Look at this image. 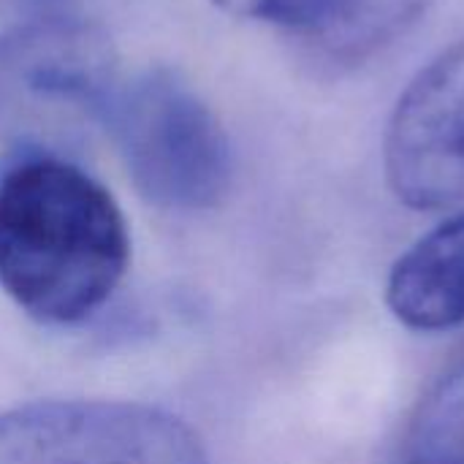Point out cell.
<instances>
[{"label": "cell", "mask_w": 464, "mask_h": 464, "mask_svg": "<svg viewBox=\"0 0 464 464\" xmlns=\"http://www.w3.org/2000/svg\"><path fill=\"white\" fill-rule=\"evenodd\" d=\"M130 261L111 193L76 163L46 155L0 177V285L35 321L71 326L98 313Z\"/></svg>", "instance_id": "cell-1"}, {"label": "cell", "mask_w": 464, "mask_h": 464, "mask_svg": "<svg viewBox=\"0 0 464 464\" xmlns=\"http://www.w3.org/2000/svg\"><path fill=\"white\" fill-rule=\"evenodd\" d=\"M114 95L117 57L98 24L49 16L11 30L0 38V160L57 155L79 130L106 125Z\"/></svg>", "instance_id": "cell-2"}, {"label": "cell", "mask_w": 464, "mask_h": 464, "mask_svg": "<svg viewBox=\"0 0 464 464\" xmlns=\"http://www.w3.org/2000/svg\"><path fill=\"white\" fill-rule=\"evenodd\" d=\"M111 130L136 190L155 207L198 212L231 185V147L201 95L171 68L144 71L117 87Z\"/></svg>", "instance_id": "cell-3"}, {"label": "cell", "mask_w": 464, "mask_h": 464, "mask_svg": "<svg viewBox=\"0 0 464 464\" xmlns=\"http://www.w3.org/2000/svg\"><path fill=\"white\" fill-rule=\"evenodd\" d=\"M0 464H207L201 438L139 402H35L0 416Z\"/></svg>", "instance_id": "cell-4"}, {"label": "cell", "mask_w": 464, "mask_h": 464, "mask_svg": "<svg viewBox=\"0 0 464 464\" xmlns=\"http://www.w3.org/2000/svg\"><path fill=\"white\" fill-rule=\"evenodd\" d=\"M383 163L408 207L464 212V41L440 52L400 95Z\"/></svg>", "instance_id": "cell-5"}, {"label": "cell", "mask_w": 464, "mask_h": 464, "mask_svg": "<svg viewBox=\"0 0 464 464\" xmlns=\"http://www.w3.org/2000/svg\"><path fill=\"white\" fill-rule=\"evenodd\" d=\"M386 302L400 324L443 332L464 324V212L421 237L392 269Z\"/></svg>", "instance_id": "cell-6"}, {"label": "cell", "mask_w": 464, "mask_h": 464, "mask_svg": "<svg viewBox=\"0 0 464 464\" xmlns=\"http://www.w3.org/2000/svg\"><path fill=\"white\" fill-rule=\"evenodd\" d=\"M402 464H464V348L419 400Z\"/></svg>", "instance_id": "cell-7"}, {"label": "cell", "mask_w": 464, "mask_h": 464, "mask_svg": "<svg viewBox=\"0 0 464 464\" xmlns=\"http://www.w3.org/2000/svg\"><path fill=\"white\" fill-rule=\"evenodd\" d=\"M223 11L285 27L334 57L359 0H215Z\"/></svg>", "instance_id": "cell-8"}, {"label": "cell", "mask_w": 464, "mask_h": 464, "mask_svg": "<svg viewBox=\"0 0 464 464\" xmlns=\"http://www.w3.org/2000/svg\"><path fill=\"white\" fill-rule=\"evenodd\" d=\"M432 0H359L356 14L334 52L337 63H359L402 35Z\"/></svg>", "instance_id": "cell-9"}]
</instances>
